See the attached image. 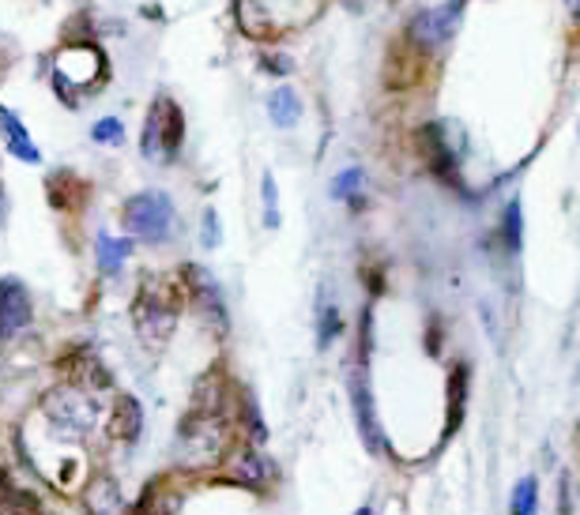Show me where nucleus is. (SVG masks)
<instances>
[{
  "label": "nucleus",
  "instance_id": "nucleus-27",
  "mask_svg": "<svg viewBox=\"0 0 580 515\" xmlns=\"http://www.w3.org/2000/svg\"><path fill=\"white\" fill-rule=\"evenodd\" d=\"M0 219H4V197H0Z\"/></svg>",
  "mask_w": 580,
  "mask_h": 515
},
{
  "label": "nucleus",
  "instance_id": "nucleus-12",
  "mask_svg": "<svg viewBox=\"0 0 580 515\" xmlns=\"http://www.w3.org/2000/svg\"><path fill=\"white\" fill-rule=\"evenodd\" d=\"M38 512H42L38 496L20 490V485L0 470V515H38Z\"/></svg>",
  "mask_w": 580,
  "mask_h": 515
},
{
  "label": "nucleus",
  "instance_id": "nucleus-19",
  "mask_svg": "<svg viewBox=\"0 0 580 515\" xmlns=\"http://www.w3.org/2000/svg\"><path fill=\"white\" fill-rule=\"evenodd\" d=\"M234 474L242 478V482H249V485H264V478H268V467H264V459L257 456V451H245V456H237Z\"/></svg>",
  "mask_w": 580,
  "mask_h": 515
},
{
  "label": "nucleus",
  "instance_id": "nucleus-10",
  "mask_svg": "<svg viewBox=\"0 0 580 515\" xmlns=\"http://www.w3.org/2000/svg\"><path fill=\"white\" fill-rule=\"evenodd\" d=\"M0 132H4V139H8V155H15L26 166L42 163V150L31 139V132H26V124L20 121V113L15 110H0Z\"/></svg>",
  "mask_w": 580,
  "mask_h": 515
},
{
  "label": "nucleus",
  "instance_id": "nucleus-3",
  "mask_svg": "<svg viewBox=\"0 0 580 515\" xmlns=\"http://www.w3.org/2000/svg\"><path fill=\"white\" fill-rule=\"evenodd\" d=\"M181 139H185V113L181 105L166 94H158L147 110V121H144V136H140V150H144L147 163H174L181 150Z\"/></svg>",
  "mask_w": 580,
  "mask_h": 515
},
{
  "label": "nucleus",
  "instance_id": "nucleus-15",
  "mask_svg": "<svg viewBox=\"0 0 580 515\" xmlns=\"http://www.w3.org/2000/svg\"><path fill=\"white\" fill-rule=\"evenodd\" d=\"M87 508H91V515H121L118 485H113L110 478H99V482L91 485V493H87Z\"/></svg>",
  "mask_w": 580,
  "mask_h": 515
},
{
  "label": "nucleus",
  "instance_id": "nucleus-24",
  "mask_svg": "<svg viewBox=\"0 0 580 515\" xmlns=\"http://www.w3.org/2000/svg\"><path fill=\"white\" fill-rule=\"evenodd\" d=\"M245 417H249V425H253V440H264L268 437V429H264V422H260V414H257V403L253 399H245Z\"/></svg>",
  "mask_w": 580,
  "mask_h": 515
},
{
  "label": "nucleus",
  "instance_id": "nucleus-8",
  "mask_svg": "<svg viewBox=\"0 0 580 515\" xmlns=\"http://www.w3.org/2000/svg\"><path fill=\"white\" fill-rule=\"evenodd\" d=\"M350 406H355V422H358V433H362L366 448L373 451V456H384L389 444H384L381 422H377V411H373V395H369V380L362 369L350 377Z\"/></svg>",
  "mask_w": 580,
  "mask_h": 515
},
{
  "label": "nucleus",
  "instance_id": "nucleus-7",
  "mask_svg": "<svg viewBox=\"0 0 580 515\" xmlns=\"http://www.w3.org/2000/svg\"><path fill=\"white\" fill-rule=\"evenodd\" d=\"M181 282H185V290H189V298L200 305V313L211 320V327L226 332V305H223V290H219V282L211 279L204 268H197V264H185Z\"/></svg>",
  "mask_w": 580,
  "mask_h": 515
},
{
  "label": "nucleus",
  "instance_id": "nucleus-11",
  "mask_svg": "<svg viewBox=\"0 0 580 515\" xmlns=\"http://www.w3.org/2000/svg\"><path fill=\"white\" fill-rule=\"evenodd\" d=\"M140 433H144V411H140V403L132 395H121L118 411H113V417H110V437L136 444Z\"/></svg>",
  "mask_w": 580,
  "mask_h": 515
},
{
  "label": "nucleus",
  "instance_id": "nucleus-26",
  "mask_svg": "<svg viewBox=\"0 0 580 515\" xmlns=\"http://www.w3.org/2000/svg\"><path fill=\"white\" fill-rule=\"evenodd\" d=\"M569 4V12H573V20H580V0H566Z\"/></svg>",
  "mask_w": 580,
  "mask_h": 515
},
{
  "label": "nucleus",
  "instance_id": "nucleus-16",
  "mask_svg": "<svg viewBox=\"0 0 580 515\" xmlns=\"http://www.w3.org/2000/svg\"><path fill=\"white\" fill-rule=\"evenodd\" d=\"M343 332V320H339V309L332 305V301H321V309H316V346H328L336 335Z\"/></svg>",
  "mask_w": 580,
  "mask_h": 515
},
{
  "label": "nucleus",
  "instance_id": "nucleus-28",
  "mask_svg": "<svg viewBox=\"0 0 580 515\" xmlns=\"http://www.w3.org/2000/svg\"><path fill=\"white\" fill-rule=\"evenodd\" d=\"M358 515H373V512H369V508H362V512H358Z\"/></svg>",
  "mask_w": 580,
  "mask_h": 515
},
{
  "label": "nucleus",
  "instance_id": "nucleus-14",
  "mask_svg": "<svg viewBox=\"0 0 580 515\" xmlns=\"http://www.w3.org/2000/svg\"><path fill=\"white\" fill-rule=\"evenodd\" d=\"M268 117L276 121L279 128L298 124V117H302V102H298V94L290 91V87H279L276 94H268Z\"/></svg>",
  "mask_w": 580,
  "mask_h": 515
},
{
  "label": "nucleus",
  "instance_id": "nucleus-2",
  "mask_svg": "<svg viewBox=\"0 0 580 515\" xmlns=\"http://www.w3.org/2000/svg\"><path fill=\"white\" fill-rule=\"evenodd\" d=\"M181 313V294L170 279H158V275H147L136 290V301H132V324H136L140 339L144 343H166L178 324Z\"/></svg>",
  "mask_w": 580,
  "mask_h": 515
},
{
  "label": "nucleus",
  "instance_id": "nucleus-4",
  "mask_svg": "<svg viewBox=\"0 0 580 515\" xmlns=\"http://www.w3.org/2000/svg\"><path fill=\"white\" fill-rule=\"evenodd\" d=\"M121 222L132 237L140 242H166L174 234V200L166 192H136V197L125 200V211H121Z\"/></svg>",
  "mask_w": 580,
  "mask_h": 515
},
{
  "label": "nucleus",
  "instance_id": "nucleus-9",
  "mask_svg": "<svg viewBox=\"0 0 580 515\" xmlns=\"http://www.w3.org/2000/svg\"><path fill=\"white\" fill-rule=\"evenodd\" d=\"M34 320L31 294L20 279H0V339H15Z\"/></svg>",
  "mask_w": 580,
  "mask_h": 515
},
{
  "label": "nucleus",
  "instance_id": "nucleus-20",
  "mask_svg": "<svg viewBox=\"0 0 580 515\" xmlns=\"http://www.w3.org/2000/svg\"><path fill=\"white\" fill-rule=\"evenodd\" d=\"M501 234H505V245L513 253H521V242H524V226H521V203H509L505 208V219H501Z\"/></svg>",
  "mask_w": 580,
  "mask_h": 515
},
{
  "label": "nucleus",
  "instance_id": "nucleus-13",
  "mask_svg": "<svg viewBox=\"0 0 580 515\" xmlns=\"http://www.w3.org/2000/svg\"><path fill=\"white\" fill-rule=\"evenodd\" d=\"M129 253H132L129 237H99V245H94V260H99V271L118 275L121 264L129 260Z\"/></svg>",
  "mask_w": 580,
  "mask_h": 515
},
{
  "label": "nucleus",
  "instance_id": "nucleus-23",
  "mask_svg": "<svg viewBox=\"0 0 580 515\" xmlns=\"http://www.w3.org/2000/svg\"><path fill=\"white\" fill-rule=\"evenodd\" d=\"M200 237H204L208 248L219 245V237H223V229H219V215L215 211H204V226H200Z\"/></svg>",
  "mask_w": 580,
  "mask_h": 515
},
{
  "label": "nucleus",
  "instance_id": "nucleus-6",
  "mask_svg": "<svg viewBox=\"0 0 580 515\" xmlns=\"http://www.w3.org/2000/svg\"><path fill=\"white\" fill-rule=\"evenodd\" d=\"M460 15H464V0H445V4H437V8H426V12L411 15L408 38L415 42L419 49L445 46L456 34V26H460Z\"/></svg>",
  "mask_w": 580,
  "mask_h": 515
},
{
  "label": "nucleus",
  "instance_id": "nucleus-21",
  "mask_svg": "<svg viewBox=\"0 0 580 515\" xmlns=\"http://www.w3.org/2000/svg\"><path fill=\"white\" fill-rule=\"evenodd\" d=\"M260 197H264V226L276 229L279 226V197H276V177L271 173H264Z\"/></svg>",
  "mask_w": 580,
  "mask_h": 515
},
{
  "label": "nucleus",
  "instance_id": "nucleus-25",
  "mask_svg": "<svg viewBox=\"0 0 580 515\" xmlns=\"http://www.w3.org/2000/svg\"><path fill=\"white\" fill-rule=\"evenodd\" d=\"M264 68H268V72H276V76H287L290 60L287 57H264Z\"/></svg>",
  "mask_w": 580,
  "mask_h": 515
},
{
  "label": "nucleus",
  "instance_id": "nucleus-18",
  "mask_svg": "<svg viewBox=\"0 0 580 515\" xmlns=\"http://www.w3.org/2000/svg\"><path fill=\"white\" fill-rule=\"evenodd\" d=\"M535 504H539V482L521 478L513 490V515H535Z\"/></svg>",
  "mask_w": 580,
  "mask_h": 515
},
{
  "label": "nucleus",
  "instance_id": "nucleus-1",
  "mask_svg": "<svg viewBox=\"0 0 580 515\" xmlns=\"http://www.w3.org/2000/svg\"><path fill=\"white\" fill-rule=\"evenodd\" d=\"M226 444H231V425H226V414H223V406H219V392L208 399L204 388L197 384V403H192V411L185 414L178 425L181 463H189V467L219 463Z\"/></svg>",
  "mask_w": 580,
  "mask_h": 515
},
{
  "label": "nucleus",
  "instance_id": "nucleus-17",
  "mask_svg": "<svg viewBox=\"0 0 580 515\" xmlns=\"http://www.w3.org/2000/svg\"><path fill=\"white\" fill-rule=\"evenodd\" d=\"M362 170H358V166H350V170H343L336 181H332V200H347L350 208H358V192H362Z\"/></svg>",
  "mask_w": 580,
  "mask_h": 515
},
{
  "label": "nucleus",
  "instance_id": "nucleus-5",
  "mask_svg": "<svg viewBox=\"0 0 580 515\" xmlns=\"http://www.w3.org/2000/svg\"><path fill=\"white\" fill-rule=\"evenodd\" d=\"M46 417L68 433V437H87L99 422V399L79 392V388H57L46 395Z\"/></svg>",
  "mask_w": 580,
  "mask_h": 515
},
{
  "label": "nucleus",
  "instance_id": "nucleus-22",
  "mask_svg": "<svg viewBox=\"0 0 580 515\" xmlns=\"http://www.w3.org/2000/svg\"><path fill=\"white\" fill-rule=\"evenodd\" d=\"M91 139H94V144H118V139H121V121L118 117H102L91 128Z\"/></svg>",
  "mask_w": 580,
  "mask_h": 515
}]
</instances>
